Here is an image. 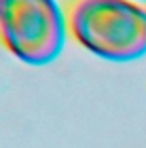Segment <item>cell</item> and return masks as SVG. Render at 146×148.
Returning a JSON list of instances; mask_svg holds the SVG:
<instances>
[{
    "instance_id": "obj_1",
    "label": "cell",
    "mask_w": 146,
    "mask_h": 148,
    "mask_svg": "<svg viewBox=\"0 0 146 148\" xmlns=\"http://www.w3.org/2000/svg\"><path fill=\"white\" fill-rule=\"evenodd\" d=\"M70 36L108 62H134L146 55V6L134 0H70Z\"/></svg>"
},
{
    "instance_id": "obj_2",
    "label": "cell",
    "mask_w": 146,
    "mask_h": 148,
    "mask_svg": "<svg viewBox=\"0 0 146 148\" xmlns=\"http://www.w3.org/2000/svg\"><path fill=\"white\" fill-rule=\"evenodd\" d=\"M66 13L55 0H2L0 42L19 62L51 64L66 42Z\"/></svg>"
},
{
    "instance_id": "obj_3",
    "label": "cell",
    "mask_w": 146,
    "mask_h": 148,
    "mask_svg": "<svg viewBox=\"0 0 146 148\" xmlns=\"http://www.w3.org/2000/svg\"><path fill=\"white\" fill-rule=\"evenodd\" d=\"M134 2H138V4H140V2H142V4H146V0H134Z\"/></svg>"
},
{
    "instance_id": "obj_4",
    "label": "cell",
    "mask_w": 146,
    "mask_h": 148,
    "mask_svg": "<svg viewBox=\"0 0 146 148\" xmlns=\"http://www.w3.org/2000/svg\"><path fill=\"white\" fill-rule=\"evenodd\" d=\"M0 4H2V0H0Z\"/></svg>"
}]
</instances>
